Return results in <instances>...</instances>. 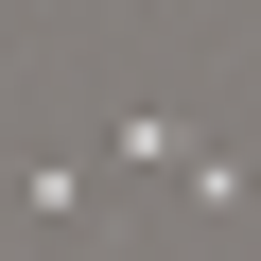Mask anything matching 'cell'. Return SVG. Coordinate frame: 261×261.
<instances>
[{
    "instance_id": "1",
    "label": "cell",
    "mask_w": 261,
    "mask_h": 261,
    "mask_svg": "<svg viewBox=\"0 0 261 261\" xmlns=\"http://www.w3.org/2000/svg\"><path fill=\"white\" fill-rule=\"evenodd\" d=\"M105 18H157V0H105Z\"/></svg>"
}]
</instances>
